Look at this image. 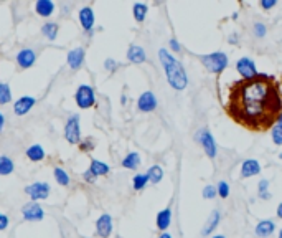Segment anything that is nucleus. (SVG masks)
Returning a JSON list of instances; mask_svg holds the SVG:
<instances>
[{"mask_svg":"<svg viewBox=\"0 0 282 238\" xmlns=\"http://www.w3.org/2000/svg\"><path fill=\"white\" fill-rule=\"evenodd\" d=\"M226 113L233 121L249 131H269L282 114V94L277 79L257 73L254 78L233 81Z\"/></svg>","mask_w":282,"mask_h":238,"instance_id":"obj_1","label":"nucleus"},{"mask_svg":"<svg viewBox=\"0 0 282 238\" xmlns=\"http://www.w3.org/2000/svg\"><path fill=\"white\" fill-rule=\"evenodd\" d=\"M158 58H160V63L163 69H165L168 84L175 89V91H183L188 86V76L185 68L182 66V63L172 57L167 50L160 48L158 50Z\"/></svg>","mask_w":282,"mask_h":238,"instance_id":"obj_2","label":"nucleus"},{"mask_svg":"<svg viewBox=\"0 0 282 238\" xmlns=\"http://www.w3.org/2000/svg\"><path fill=\"white\" fill-rule=\"evenodd\" d=\"M200 61L203 63L208 71L213 74H221L230 64V58H228L226 53L223 52H215V53H208L200 57Z\"/></svg>","mask_w":282,"mask_h":238,"instance_id":"obj_3","label":"nucleus"},{"mask_svg":"<svg viewBox=\"0 0 282 238\" xmlns=\"http://www.w3.org/2000/svg\"><path fill=\"white\" fill-rule=\"evenodd\" d=\"M74 99H76L78 106L81 109H89L96 104V94H94V89L89 84H81L74 93Z\"/></svg>","mask_w":282,"mask_h":238,"instance_id":"obj_4","label":"nucleus"},{"mask_svg":"<svg viewBox=\"0 0 282 238\" xmlns=\"http://www.w3.org/2000/svg\"><path fill=\"white\" fill-rule=\"evenodd\" d=\"M64 139L69 144H79L81 142V126H79V116L71 114L64 126Z\"/></svg>","mask_w":282,"mask_h":238,"instance_id":"obj_5","label":"nucleus"},{"mask_svg":"<svg viewBox=\"0 0 282 238\" xmlns=\"http://www.w3.org/2000/svg\"><path fill=\"white\" fill-rule=\"evenodd\" d=\"M196 141L200 142V146L203 147V151L210 159H215L216 154H218V147H216V142L215 139H213L211 132L208 131V129H200V131L196 132Z\"/></svg>","mask_w":282,"mask_h":238,"instance_id":"obj_6","label":"nucleus"},{"mask_svg":"<svg viewBox=\"0 0 282 238\" xmlns=\"http://www.w3.org/2000/svg\"><path fill=\"white\" fill-rule=\"evenodd\" d=\"M25 193L30 195L32 202L45 200V198H48V195H49V185L47 182H35L25 188Z\"/></svg>","mask_w":282,"mask_h":238,"instance_id":"obj_7","label":"nucleus"},{"mask_svg":"<svg viewBox=\"0 0 282 238\" xmlns=\"http://www.w3.org/2000/svg\"><path fill=\"white\" fill-rule=\"evenodd\" d=\"M22 215L25 220L28 222H38V220H43L45 212L38 202H28L22 207Z\"/></svg>","mask_w":282,"mask_h":238,"instance_id":"obj_8","label":"nucleus"},{"mask_svg":"<svg viewBox=\"0 0 282 238\" xmlns=\"http://www.w3.org/2000/svg\"><path fill=\"white\" fill-rule=\"evenodd\" d=\"M236 69L237 73L241 74L242 79H249V78H254L257 74V69H256V64L252 61L251 58H246L242 57L236 61Z\"/></svg>","mask_w":282,"mask_h":238,"instance_id":"obj_9","label":"nucleus"},{"mask_svg":"<svg viewBox=\"0 0 282 238\" xmlns=\"http://www.w3.org/2000/svg\"><path fill=\"white\" fill-rule=\"evenodd\" d=\"M137 108H139V111H142V113L155 111V109H157V98H155V94H153L152 91L142 93L141 96H139V99H137Z\"/></svg>","mask_w":282,"mask_h":238,"instance_id":"obj_10","label":"nucleus"},{"mask_svg":"<svg viewBox=\"0 0 282 238\" xmlns=\"http://www.w3.org/2000/svg\"><path fill=\"white\" fill-rule=\"evenodd\" d=\"M96 232L101 238H107L112 233V218L109 213H102L96 222Z\"/></svg>","mask_w":282,"mask_h":238,"instance_id":"obj_11","label":"nucleus"},{"mask_svg":"<svg viewBox=\"0 0 282 238\" xmlns=\"http://www.w3.org/2000/svg\"><path fill=\"white\" fill-rule=\"evenodd\" d=\"M35 103H37V99H35L33 96H22L15 101L13 111L17 116H25V114L30 113V109L35 106Z\"/></svg>","mask_w":282,"mask_h":238,"instance_id":"obj_12","label":"nucleus"},{"mask_svg":"<svg viewBox=\"0 0 282 238\" xmlns=\"http://www.w3.org/2000/svg\"><path fill=\"white\" fill-rule=\"evenodd\" d=\"M79 22L86 33H91L94 28V12L91 7H83L79 10Z\"/></svg>","mask_w":282,"mask_h":238,"instance_id":"obj_13","label":"nucleus"},{"mask_svg":"<svg viewBox=\"0 0 282 238\" xmlns=\"http://www.w3.org/2000/svg\"><path fill=\"white\" fill-rule=\"evenodd\" d=\"M35 60H37V53H35L32 48H23V50H20L18 55H17V63H18V66L23 68V69L33 66Z\"/></svg>","mask_w":282,"mask_h":238,"instance_id":"obj_14","label":"nucleus"},{"mask_svg":"<svg viewBox=\"0 0 282 238\" xmlns=\"http://www.w3.org/2000/svg\"><path fill=\"white\" fill-rule=\"evenodd\" d=\"M84 57H86V53H84V48L83 47H78V48H73L71 52L68 53V64L71 69H79L83 66L84 63Z\"/></svg>","mask_w":282,"mask_h":238,"instance_id":"obj_15","label":"nucleus"},{"mask_svg":"<svg viewBox=\"0 0 282 238\" xmlns=\"http://www.w3.org/2000/svg\"><path fill=\"white\" fill-rule=\"evenodd\" d=\"M127 60L134 64H141L147 60V55H145V50L139 45H131L127 50Z\"/></svg>","mask_w":282,"mask_h":238,"instance_id":"obj_16","label":"nucleus"},{"mask_svg":"<svg viewBox=\"0 0 282 238\" xmlns=\"http://www.w3.org/2000/svg\"><path fill=\"white\" fill-rule=\"evenodd\" d=\"M259 172H261V166L256 159H247V161L242 162V166H241V177L242 178L257 176Z\"/></svg>","mask_w":282,"mask_h":238,"instance_id":"obj_17","label":"nucleus"},{"mask_svg":"<svg viewBox=\"0 0 282 238\" xmlns=\"http://www.w3.org/2000/svg\"><path fill=\"white\" fill-rule=\"evenodd\" d=\"M35 10H37L40 17H51L54 12V3L51 0H38L35 3Z\"/></svg>","mask_w":282,"mask_h":238,"instance_id":"obj_18","label":"nucleus"},{"mask_svg":"<svg viewBox=\"0 0 282 238\" xmlns=\"http://www.w3.org/2000/svg\"><path fill=\"white\" fill-rule=\"evenodd\" d=\"M276 230V223L272 220H261L256 225V235L257 237H271Z\"/></svg>","mask_w":282,"mask_h":238,"instance_id":"obj_19","label":"nucleus"},{"mask_svg":"<svg viewBox=\"0 0 282 238\" xmlns=\"http://www.w3.org/2000/svg\"><path fill=\"white\" fill-rule=\"evenodd\" d=\"M170 222H172V210L170 208H163V210L158 212L157 215V228L162 232H165L168 227H170Z\"/></svg>","mask_w":282,"mask_h":238,"instance_id":"obj_20","label":"nucleus"},{"mask_svg":"<svg viewBox=\"0 0 282 238\" xmlns=\"http://www.w3.org/2000/svg\"><path fill=\"white\" fill-rule=\"evenodd\" d=\"M220 218H221V213H220V210H213V212H211V215H210V218H208L206 225L203 227L201 235H203V237L210 235V233H211L213 230H215L216 227H218V223H220Z\"/></svg>","mask_w":282,"mask_h":238,"instance_id":"obj_21","label":"nucleus"},{"mask_svg":"<svg viewBox=\"0 0 282 238\" xmlns=\"http://www.w3.org/2000/svg\"><path fill=\"white\" fill-rule=\"evenodd\" d=\"M58 23H54V22H47V23H43V27H42V35L47 40H49V42H54L58 37Z\"/></svg>","mask_w":282,"mask_h":238,"instance_id":"obj_22","label":"nucleus"},{"mask_svg":"<svg viewBox=\"0 0 282 238\" xmlns=\"http://www.w3.org/2000/svg\"><path fill=\"white\" fill-rule=\"evenodd\" d=\"M141 166V156L137 152H129L126 157L122 159V167L124 169H131V171H136V169Z\"/></svg>","mask_w":282,"mask_h":238,"instance_id":"obj_23","label":"nucleus"},{"mask_svg":"<svg viewBox=\"0 0 282 238\" xmlns=\"http://www.w3.org/2000/svg\"><path fill=\"white\" fill-rule=\"evenodd\" d=\"M27 157L30 159L32 162H40L45 159V151L40 144H33L27 149Z\"/></svg>","mask_w":282,"mask_h":238,"instance_id":"obj_24","label":"nucleus"},{"mask_svg":"<svg viewBox=\"0 0 282 238\" xmlns=\"http://www.w3.org/2000/svg\"><path fill=\"white\" fill-rule=\"evenodd\" d=\"M89 169H91V172H93L96 177L107 176V174H109V166H107V164H104V162H101V161H97V159H93V161H91V166H89Z\"/></svg>","mask_w":282,"mask_h":238,"instance_id":"obj_25","label":"nucleus"},{"mask_svg":"<svg viewBox=\"0 0 282 238\" xmlns=\"http://www.w3.org/2000/svg\"><path fill=\"white\" fill-rule=\"evenodd\" d=\"M15 169L13 161L8 156H0V176H10Z\"/></svg>","mask_w":282,"mask_h":238,"instance_id":"obj_26","label":"nucleus"},{"mask_svg":"<svg viewBox=\"0 0 282 238\" xmlns=\"http://www.w3.org/2000/svg\"><path fill=\"white\" fill-rule=\"evenodd\" d=\"M147 12H148V7L145 3H134V7H132V13H134V18H136V22H143L147 17Z\"/></svg>","mask_w":282,"mask_h":238,"instance_id":"obj_27","label":"nucleus"},{"mask_svg":"<svg viewBox=\"0 0 282 238\" xmlns=\"http://www.w3.org/2000/svg\"><path fill=\"white\" fill-rule=\"evenodd\" d=\"M147 177L152 183H158L163 178V169L160 166H152L147 171Z\"/></svg>","mask_w":282,"mask_h":238,"instance_id":"obj_28","label":"nucleus"},{"mask_svg":"<svg viewBox=\"0 0 282 238\" xmlns=\"http://www.w3.org/2000/svg\"><path fill=\"white\" fill-rule=\"evenodd\" d=\"M54 178H56V182L59 183V185H63V187H68L69 182H71L68 172L64 171V169H61V167H54Z\"/></svg>","mask_w":282,"mask_h":238,"instance_id":"obj_29","label":"nucleus"},{"mask_svg":"<svg viewBox=\"0 0 282 238\" xmlns=\"http://www.w3.org/2000/svg\"><path fill=\"white\" fill-rule=\"evenodd\" d=\"M148 183V177L147 174H136L132 178V187L134 190H142L143 187H145Z\"/></svg>","mask_w":282,"mask_h":238,"instance_id":"obj_30","label":"nucleus"},{"mask_svg":"<svg viewBox=\"0 0 282 238\" xmlns=\"http://www.w3.org/2000/svg\"><path fill=\"white\" fill-rule=\"evenodd\" d=\"M12 101V89L8 83H0V104H7Z\"/></svg>","mask_w":282,"mask_h":238,"instance_id":"obj_31","label":"nucleus"},{"mask_svg":"<svg viewBox=\"0 0 282 238\" xmlns=\"http://www.w3.org/2000/svg\"><path fill=\"white\" fill-rule=\"evenodd\" d=\"M271 136L277 146H282V122H276L274 127L271 129Z\"/></svg>","mask_w":282,"mask_h":238,"instance_id":"obj_32","label":"nucleus"},{"mask_svg":"<svg viewBox=\"0 0 282 238\" xmlns=\"http://www.w3.org/2000/svg\"><path fill=\"white\" fill-rule=\"evenodd\" d=\"M216 192H218V195H220L221 198H226L228 195H230V185H228L225 180H221L216 185Z\"/></svg>","mask_w":282,"mask_h":238,"instance_id":"obj_33","label":"nucleus"},{"mask_svg":"<svg viewBox=\"0 0 282 238\" xmlns=\"http://www.w3.org/2000/svg\"><path fill=\"white\" fill-rule=\"evenodd\" d=\"M252 32H254V35H256L257 38H264V37H266L267 28H266V25H264V23L257 22V23H254V28H252Z\"/></svg>","mask_w":282,"mask_h":238,"instance_id":"obj_34","label":"nucleus"},{"mask_svg":"<svg viewBox=\"0 0 282 238\" xmlns=\"http://www.w3.org/2000/svg\"><path fill=\"white\" fill-rule=\"evenodd\" d=\"M78 146H79V149H81L83 152H89V151H93V149H94V142H93L91 137H88V139H84V141L79 142Z\"/></svg>","mask_w":282,"mask_h":238,"instance_id":"obj_35","label":"nucleus"},{"mask_svg":"<svg viewBox=\"0 0 282 238\" xmlns=\"http://www.w3.org/2000/svg\"><path fill=\"white\" fill-rule=\"evenodd\" d=\"M216 187L215 185H206L205 188H203V198H208V200H210V198H215L216 197Z\"/></svg>","mask_w":282,"mask_h":238,"instance_id":"obj_36","label":"nucleus"},{"mask_svg":"<svg viewBox=\"0 0 282 238\" xmlns=\"http://www.w3.org/2000/svg\"><path fill=\"white\" fill-rule=\"evenodd\" d=\"M104 68L107 69V71H111V73H114L117 69V63L114 61L112 58H107L106 61H104Z\"/></svg>","mask_w":282,"mask_h":238,"instance_id":"obj_37","label":"nucleus"},{"mask_svg":"<svg viewBox=\"0 0 282 238\" xmlns=\"http://www.w3.org/2000/svg\"><path fill=\"white\" fill-rule=\"evenodd\" d=\"M83 178H84V182H88V183H94L97 180V177L91 172V169H88V171L83 174Z\"/></svg>","mask_w":282,"mask_h":238,"instance_id":"obj_38","label":"nucleus"},{"mask_svg":"<svg viewBox=\"0 0 282 238\" xmlns=\"http://www.w3.org/2000/svg\"><path fill=\"white\" fill-rule=\"evenodd\" d=\"M277 5V0H261V7L264 10H271Z\"/></svg>","mask_w":282,"mask_h":238,"instance_id":"obj_39","label":"nucleus"},{"mask_svg":"<svg viewBox=\"0 0 282 238\" xmlns=\"http://www.w3.org/2000/svg\"><path fill=\"white\" fill-rule=\"evenodd\" d=\"M264 192H269V180L262 178L259 182V193H264Z\"/></svg>","mask_w":282,"mask_h":238,"instance_id":"obj_40","label":"nucleus"},{"mask_svg":"<svg viewBox=\"0 0 282 238\" xmlns=\"http://www.w3.org/2000/svg\"><path fill=\"white\" fill-rule=\"evenodd\" d=\"M7 227H8V217L3 215V213H0V232L5 230Z\"/></svg>","mask_w":282,"mask_h":238,"instance_id":"obj_41","label":"nucleus"},{"mask_svg":"<svg viewBox=\"0 0 282 238\" xmlns=\"http://www.w3.org/2000/svg\"><path fill=\"white\" fill-rule=\"evenodd\" d=\"M170 48H172V52H175V53H178L182 50L180 43L177 42V38H170Z\"/></svg>","mask_w":282,"mask_h":238,"instance_id":"obj_42","label":"nucleus"},{"mask_svg":"<svg viewBox=\"0 0 282 238\" xmlns=\"http://www.w3.org/2000/svg\"><path fill=\"white\" fill-rule=\"evenodd\" d=\"M228 40H230V43L236 45V43H237V35H236V33H231L230 38H228Z\"/></svg>","mask_w":282,"mask_h":238,"instance_id":"obj_43","label":"nucleus"},{"mask_svg":"<svg viewBox=\"0 0 282 238\" xmlns=\"http://www.w3.org/2000/svg\"><path fill=\"white\" fill-rule=\"evenodd\" d=\"M3 126H5V116L2 114V111H0V132H2Z\"/></svg>","mask_w":282,"mask_h":238,"instance_id":"obj_44","label":"nucleus"},{"mask_svg":"<svg viewBox=\"0 0 282 238\" xmlns=\"http://www.w3.org/2000/svg\"><path fill=\"white\" fill-rule=\"evenodd\" d=\"M277 217H279L281 220H282V202L279 203V205H277Z\"/></svg>","mask_w":282,"mask_h":238,"instance_id":"obj_45","label":"nucleus"},{"mask_svg":"<svg viewBox=\"0 0 282 238\" xmlns=\"http://www.w3.org/2000/svg\"><path fill=\"white\" fill-rule=\"evenodd\" d=\"M259 197L262 200H267V198H271V193L269 192H264V193H259Z\"/></svg>","mask_w":282,"mask_h":238,"instance_id":"obj_46","label":"nucleus"},{"mask_svg":"<svg viewBox=\"0 0 282 238\" xmlns=\"http://www.w3.org/2000/svg\"><path fill=\"white\" fill-rule=\"evenodd\" d=\"M158 238H172V235H170V233H165V232H163Z\"/></svg>","mask_w":282,"mask_h":238,"instance_id":"obj_47","label":"nucleus"},{"mask_svg":"<svg viewBox=\"0 0 282 238\" xmlns=\"http://www.w3.org/2000/svg\"><path fill=\"white\" fill-rule=\"evenodd\" d=\"M121 103H122V104H126V103H127V98H126V96H122V98H121Z\"/></svg>","mask_w":282,"mask_h":238,"instance_id":"obj_48","label":"nucleus"},{"mask_svg":"<svg viewBox=\"0 0 282 238\" xmlns=\"http://www.w3.org/2000/svg\"><path fill=\"white\" fill-rule=\"evenodd\" d=\"M211 238H226V237H223V235H215V237H211Z\"/></svg>","mask_w":282,"mask_h":238,"instance_id":"obj_49","label":"nucleus"},{"mask_svg":"<svg viewBox=\"0 0 282 238\" xmlns=\"http://www.w3.org/2000/svg\"><path fill=\"white\" fill-rule=\"evenodd\" d=\"M277 122H282V114L279 116V119H277Z\"/></svg>","mask_w":282,"mask_h":238,"instance_id":"obj_50","label":"nucleus"},{"mask_svg":"<svg viewBox=\"0 0 282 238\" xmlns=\"http://www.w3.org/2000/svg\"><path fill=\"white\" fill-rule=\"evenodd\" d=\"M279 238H282V230L279 232Z\"/></svg>","mask_w":282,"mask_h":238,"instance_id":"obj_51","label":"nucleus"}]
</instances>
